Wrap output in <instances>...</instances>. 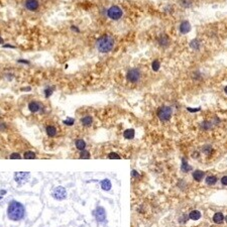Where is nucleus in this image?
Segmentation results:
<instances>
[{"mask_svg": "<svg viewBox=\"0 0 227 227\" xmlns=\"http://www.w3.org/2000/svg\"><path fill=\"white\" fill-rule=\"evenodd\" d=\"M96 47L100 53L102 54H106L112 51L114 47V39L108 34H104L102 37H100L96 41Z\"/></svg>", "mask_w": 227, "mask_h": 227, "instance_id": "f03ea898", "label": "nucleus"}, {"mask_svg": "<svg viewBox=\"0 0 227 227\" xmlns=\"http://www.w3.org/2000/svg\"><path fill=\"white\" fill-rule=\"evenodd\" d=\"M123 15V11L117 5H113L107 10V16L112 20H119Z\"/></svg>", "mask_w": 227, "mask_h": 227, "instance_id": "20e7f679", "label": "nucleus"}, {"mask_svg": "<svg viewBox=\"0 0 227 227\" xmlns=\"http://www.w3.org/2000/svg\"><path fill=\"white\" fill-rule=\"evenodd\" d=\"M204 152H205L206 154H208L209 152H211V148L210 146H206V148H204Z\"/></svg>", "mask_w": 227, "mask_h": 227, "instance_id": "4c0bfd02", "label": "nucleus"}, {"mask_svg": "<svg viewBox=\"0 0 227 227\" xmlns=\"http://www.w3.org/2000/svg\"><path fill=\"white\" fill-rule=\"evenodd\" d=\"M28 109L32 113H35V112H39L41 109V105L39 102H37V101H31L28 104Z\"/></svg>", "mask_w": 227, "mask_h": 227, "instance_id": "9b49d317", "label": "nucleus"}, {"mask_svg": "<svg viewBox=\"0 0 227 227\" xmlns=\"http://www.w3.org/2000/svg\"><path fill=\"white\" fill-rule=\"evenodd\" d=\"M9 158H10L11 160H19V159H21L20 154H16V152H14V154H11Z\"/></svg>", "mask_w": 227, "mask_h": 227, "instance_id": "2f4dec72", "label": "nucleus"}, {"mask_svg": "<svg viewBox=\"0 0 227 227\" xmlns=\"http://www.w3.org/2000/svg\"><path fill=\"white\" fill-rule=\"evenodd\" d=\"M126 79L130 83H136L140 79V71L138 69H130L126 74Z\"/></svg>", "mask_w": 227, "mask_h": 227, "instance_id": "423d86ee", "label": "nucleus"}, {"mask_svg": "<svg viewBox=\"0 0 227 227\" xmlns=\"http://www.w3.org/2000/svg\"><path fill=\"white\" fill-rule=\"evenodd\" d=\"M191 170H192V167H191V166H189L188 163H187L185 160H183V161H182V171L185 172V173H187V172L191 171Z\"/></svg>", "mask_w": 227, "mask_h": 227, "instance_id": "393cba45", "label": "nucleus"}, {"mask_svg": "<svg viewBox=\"0 0 227 227\" xmlns=\"http://www.w3.org/2000/svg\"><path fill=\"white\" fill-rule=\"evenodd\" d=\"M111 187H112V184H111V182H110V180L105 179V180L101 181V188H102V190L109 191L110 189H111Z\"/></svg>", "mask_w": 227, "mask_h": 227, "instance_id": "dca6fc26", "label": "nucleus"}, {"mask_svg": "<svg viewBox=\"0 0 227 227\" xmlns=\"http://www.w3.org/2000/svg\"><path fill=\"white\" fill-rule=\"evenodd\" d=\"M213 221L215 223H217V224H221L224 221V216H223V214L221 212L215 213L214 216H213Z\"/></svg>", "mask_w": 227, "mask_h": 227, "instance_id": "f3484780", "label": "nucleus"}, {"mask_svg": "<svg viewBox=\"0 0 227 227\" xmlns=\"http://www.w3.org/2000/svg\"><path fill=\"white\" fill-rule=\"evenodd\" d=\"M24 5H25V8L29 11H37L39 7V3L37 0H26Z\"/></svg>", "mask_w": 227, "mask_h": 227, "instance_id": "1a4fd4ad", "label": "nucleus"}, {"mask_svg": "<svg viewBox=\"0 0 227 227\" xmlns=\"http://www.w3.org/2000/svg\"><path fill=\"white\" fill-rule=\"evenodd\" d=\"M1 43H3V39H2V37H0V45H1Z\"/></svg>", "mask_w": 227, "mask_h": 227, "instance_id": "79ce46f5", "label": "nucleus"}, {"mask_svg": "<svg viewBox=\"0 0 227 227\" xmlns=\"http://www.w3.org/2000/svg\"><path fill=\"white\" fill-rule=\"evenodd\" d=\"M81 123L83 126L88 127L93 123V118L91 117L90 115H86V116H84L83 118H81Z\"/></svg>", "mask_w": 227, "mask_h": 227, "instance_id": "ddd939ff", "label": "nucleus"}, {"mask_svg": "<svg viewBox=\"0 0 227 227\" xmlns=\"http://www.w3.org/2000/svg\"><path fill=\"white\" fill-rule=\"evenodd\" d=\"M6 128V125L4 123H0V130H4Z\"/></svg>", "mask_w": 227, "mask_h": 227, "instance_id": "e433bc0d", "label": "nucleus"}, {"mask_svg": "<svg viewBox=\"0 0 227 227\" xmlns=\"http://www.w3.org/2000/svg\"><path fill=\"white\" fill-rule=\"evenodd\" d=\"M224 92L227 94V86H226V87H225V88H224Z\"/></svg>", "mask_w": 227, "mask_h": 227, "instance_id": "37998d69", "label": "nucleus"}, {"mask_svg": "<svg viewBox=\"0 0 227 227\" xmlns=\"http://www.w3.org/2000/svg\"><path fill=\"white\" fill-rule=\"evenodd\" d=\"M25 214V208L20 202L11 201L7 208V216L10 220L18 221L21 220Z\"/></svg>", "mask_w": 227, "mask_h": 227, "instance_id": "f257e3e1", "label": "nucleus"}, {"mask_svg": "<svg viewBox=\"0 0 227 227\" xmlns=\"http://www.w3.org/2000/svg\"><path fill=\"white\" fill-rule=\"evenodd\" d=\"M224 219H225V221H226V222H227V216H226V217H225V218H224Z\"/></svg>", "mask_w": 227, "mask_h": 227, "instance_id": "c03bdc74", "label": "nucleus"}, {"mask_svg": "<svg viewBox=\"0 0 227 227\" xmlns=\"http://www.w3.org/2000/svg\"><path fill=\"white\" fill-rule=\"evenodd\" d=\"M94 216L98 222H104L105 219H106L105 209H104L103 207H101V206H98L94 211Z\"/></svg>", "mask_w": 227, "mask_h": 227, "instance_id": "0eeeda50", "label": "nucleus"}, {"mask_svg": "<svg viewBox=\"0 0 227 227\" xmlns=\"http://www.w3.org/2000/svg\"><path fill=\"white\" fill-rule=\"evenodd\" d=\"M108 158H109V159H111V160H113V159L120 160L119 154H116V152H110V154H108Z\"/></svg>", "mask_w": 227, "mask_h": 227, "instance_id": "7c9ffc66", "label": "nucleus"}, {"mask_svg": "<svg viewBox=\"0 0 227 227\" xmlns=\"http://www.w3.org/2000/svg\"><path fill=\"white\" fill-rule=\"evenodd\" d=\"M187 109H188V111H190V112H198V111H200V110H201V108L198 107V108H195V109H193V108L188 107Z\"/></svg>", "mask_w": 227, "mask_h": 227, "instance_id": "473e14b6", "label": "nucleus"}, {"mask_svg": "<svg viewBox=\"0 0 227 227\" xmlns=\"http://www.w3.org/2000/svg\"><path fill=\"white\" fill-rule=\"evenodd\" d=\"M181 4L184 7H190L192 5V1L191 0H181Z\"/></svg>", "mask_w": 227, "mask_h": 227, "instance_id": "c756f323", "label": "nucleus"}, {"mask_svg": "<svg viewBox=\"0 0 227 227\" xmlns=\"http://www.w3.org/2000/svg\"><path fill=\"white\" fill-rule=\"evenodd\" d=\"M3 47H10V49H15L14 45H4Z\"/></svg>", "mask_w": 227, "mask_h": 227, "instance_id": "ea45409f", "label": "nucleus"}, {"mask_svg": "<svg viewBox=\"0 0 227 227\" xmlns=\"http://www.w3.org/2000/svg\"><path fill=\"white\" fill-rule=\"evenodd\" d=\"M221 183H222V185H224V186H227V176H224L221 179Z\"/></svg>", "mask_w": 227, "mask_h": 227, "instance_id": "72a5a7b5", "label": "nucleus"}, {"mask_svg": "<svg viewBox=\"0 0 227 227\" xmlns=\"http://www.w3.org/2000/svg\"><path fill=\"white\" fill-rule=\"evenodd\" d=\"M179 29H180V32L183 34L188 33L189 31L191 30V24L188 20H184V21L181 22L180 26H179Z\"/></svg>", "mask_w": 227, "mask_h": 227, "instance_id": "9d476101", "label": "nucleus"}, {"mask_svg": "<svg viewBox=\"0 0 227 227\" xmlns=\"http://www.w3.org/2000/svg\"><path fill=\"white\" fill-rule=\"evenodd\" d=\"M18 63H20V64H26V65H29V62L26 60H18L17 61Z\"/></svg>", "mask_w": 227, "mask_h": 227, "instance_id": "c9c22d12", "label": "nucleus"}, {"mask_svg": "<svg viewBox=\"0 0 227 227\" xmlns=\"http://www.w3.org/2000/svg\"><path fill=\"white\" fill-rule=\"evenodd\" d=\"M5 193H6V191H4V190H3V191H0V194H1V195H4Z\"/></svg>", "mask_w": 227, "mask_h": 227, "instance_id": "a19ab883", "label": "nucleus"}, {"mask_svg": "<svg viewBox=\"0 0 227 227\" xmlns=\"http://www.w3.org/2000/svg\"><path fill=\"white\" fill-rule=\"evenodd\" d=\"M189 217H190V219H192V220H199V219L201 218V213L198 210H193L190 213Z\"/></svg>", "mask_w": 227, "mask_h": 227, "instance_id": "aec40b11", "label": "nucleus"}, {"mask_svg": "<svg viewBox=\"0 0 227 227\" xmlns=\"http://www.w3.org/2000/svg\"><path fill=\"white\" fill-rule=\"evenodd\" d=\"M158 43H159V45H161V47H169V45H170L169 37H168L167 34H162L161 37L158 39Z\"/></svg>", "mask_w": 227, "mask_h": 227, "instance_id": "f8f14e48", "label": "nucleus"}, {"mask_svg": "<svg viewBox=\"0 0 227 227\" xmlns=\"http://www.w3.org/2000/svg\"><path fill=\"white\" fill-rule=\"evenodd\" d=\"M30 177L29 173H24V172H20V173H15L14 174V180L17 184H23V183L27 182L28 179Z\"/></svg>", "mask_w": 227, "mask_h": 227, "instance_id": "6e6552de", "label": "nucleus"}, {"mask_svg": "<svg viewBox=\"0 0 227 227\" xmlns=\"http://www.w3.org/2000/svg\"><path fill=\"white\" fill-rule=\"evenodd\" d=\"M190 47H192L193 49H196V51H197V49H199L200 47H201V43H200L199 39H193V41L190 43Z\"/></svg>", "mask_w": 227, "mask_h": 227, "instance_id": "4be33fe9", "label": "nucleus"}, {"mask_svg": "<svg viewBox=\"0 0 227 227\" xmlns=\"http://www.w3.org/2000/svg\"><path fill=\"white\" fill-rule=\"evenodd\" d=\"M80 158L81 159H90V152H88V150H81V154H80Z\"/></svg>", "mask_w": 227, "mask_h": 227, "instance_id": "cd10ccee", "label": "nucleus"}, {"mask_svg": "<svg viewBox=\"0 0 227 227\" xmlns=\"http://www.w3.org/2000/svg\"><path fill=\"white\" fill-rule=\"evenodd\" d=\"M54 90H55V87H47V88L45 90V97H47V98H49V97L51 96V94H53Z\"/></svg>", "mask_w": 227, "mask_h": 227, "instance_id": "c85d7f7f", "label": "nucleus"}, {"mask_svg": "<svg viewBox=\"0 0 227 227\" xmlns=\"http://www.w3.org/2000/svg\"><path fill=\"white\" fill-rule=\"evenodd\" d=\"M75 146H76V148H77V150H84L86 148V142H85V140H83V139H76Z\"/></svg>", "mask_w": 227, "mask_h": 227, "instance_id": "6ab92c4d", "label": "nucleus"}, {"mask_svg": "<svg viewBox=\"0 0 227 227\" xmlns=\"http://www.w3.org/2000/svg\"><path fill=\"white\" fill-rule=\"evenodd\" d=\"M217 178L215 176H209L206 178V184L209 185V186H213L217 183Z\"/></svg>", "mask_w": 227, "mask_h": 227, "instance_id": "412c9836", "label": "nucleus"}, {"mask_svg": "<svg viewBox=\"0 0 227 227\" xmlns=\"http://www.w3.org/2000/svg\"><path fill=\"white\" fill-rule=\"evenodd\" d=\"M45 132L49 137H54L57 135V128L55 126H53V125H49L45 128Z\"/></svg>", "mask_w": 227, "mask_h": 227, "instance_id": "4468645a", "label": "nucleus"}, {"mask_svg": "<svg viewBox=\"0 0 227 227\" xmlns=\"http://www.w3.org/2000/svg\"><path fill=\"white\" fill-rule=\"evenodd\" d=\"M23 158L26 160H33L35 159L37 156H35V154H34L33 152H30V150H28V152H25L23 154Z\"/></svg>", "mask_w": 227, "mask_h": 227, "instance_id": "5701e85b", "label": "nucleus"}, {"mask_svg": "<svg viewBox=\"0 0 227 227\" xmlns=\"http://www.w3.org/2000/svg\"><path fill=\"white\" fill-rule=\"evenodd\" d=\"M158 117L160 118L161 121H168L171 119L172 114H173V109L170 106H162L161 108L158 109Z\"/></svg>", "mask_w": 227, "mask_h": 227, "instance_id": "7ed1b4c3", "label": "nucleus"}, {"mask_svg": "<svg viewBox=\"0 0 227 227\" xmlns=\"http://www.w3.org/2000/svg\"><path fill=\"white\" fill-rule=\"evenodd\" d=\"M131 175H132L133 177H138V174H137L136 171H132V172H131Z\"/></svg>", "mask_w": 227, "mask_h": 227, "instance_id": "58836bf2", "label": "nucleus"}, {"mask_svg": "<svg viewBox=\"0 0 227 227\" xmlns=\"http://www.w3.org/2000/svg\"><path fill=\"white\" fill-rule=\"evenodd\" d=\"M134 135H135V131H134V129H132V128L126 129V130L123 132V136L126 139H132L133 137H134Z\"/></svg>", "mask_w": 227, "mask_h": 227, "instance_id": "a211bd4d", "label": "nucleus"}, {"mask_svg": "<svg viewBox=\"0 0 227 227\" xmlns=\"http://www.w3.org/2000/svg\"><path fill=\"white\" fill-rule=\"evenodd\" d=\"M71 29L73 30V31H76V32H80V29H79V27H77V26H75V25H72L71 26Z\"/></svg>", "mask_w": 227, "mask_h": 227, "instance_id": "f704fd0d", "label": "nucleus"}, {"mask_svg": "<svg viewBox=\"0 0 227 227\" xmlns=\"http://www.w3.org/2000/svg\"><path fill=\"white\" fill-rule=\"evenodd\" d=\"M152 70H154V72H158L160 70V68H161V63H160L159 60H154V62H152Z\"/></svg>", "mask_w": 227, "mask_h": 227, "instance_id": "b1692460", "label": "nucleus"}, {"mask_svg": "<svg viewBox=\"0 0 227 227\" xmlns=\"http://www.w3.org/2000/svg\"><path fill=\"white\" fill-rule=\"evenodd\" d=\"M213 123L211 121H204L203 123H202V128L205 129V130H208V129H210L211 127H212Z\"/></svg>", "mask_w": 227, "mask_h": 227, "instance_id": "bb28decb", "label": "nucleus"}, {"mask_svg": "<svg viewBox=\"0 0 227 227\" xmlns=\"http://www.w3.org/2000/svg\"><path fill=\"white\" fill-rule=\"evenodd\" d=\"M63 123H64L65 125H68V126H72V125H74V123H75V119L71 117H68L67 119H65L64 121H63Z\"/></svg>", "mask_w": 227, "mask_h": 227, "instance_id": "a878e982", "label": "nucleus"}, {"mask_svg": "<svg viewBox=\"0 0 227 227\" xmlns=\"http://www.w3.org/2000/svg\"><path fill=\"white\" fill-rule=\"evenodd\" d=\"M204 175H205L204 172L200 171V170H197V171H195L193 173V178L195 179V181H197V182H201L204 178Z\"/></svg>", "mask_w": 227, "mask_h": 227, "instance_id": "2eb2a0df", "label": "nucleus"}, {"mask_svg": "<svg viewBox=\"0 0 227 227\" xmlns=\"http://www.w3.org/2000/svg\"><path fill=\"white\" fill-rule=\"evenodd\" d=\"M51 196H53L56 200L62 201V200H64L67 198V191L64 187L58 186L53 190V192H51Z\"/></svg>", "mask_w": 227, "mask_h": 227, "instance_id": "39448f33", "label": "nucleus"}]
</instances>
